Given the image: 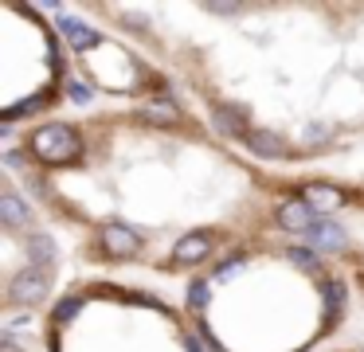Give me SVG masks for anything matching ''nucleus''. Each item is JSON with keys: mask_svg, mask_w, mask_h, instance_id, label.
Segmentation results:
<instances>
[{"mask_svg": "<svg viewBox=\"0 0 364 352\" xmlns=\"http://www.w3.org/2000/svg\"><path fill=\"white\" fill-rule=\"evenodd\" d=\"M4 169L95 274L184 278L278 235L286 172L220 137L188 98L55 114L4 137Z\"/></svg>", "mask_w": 364, "mask_h": 352, "instance_id": "1", "label": "nucleus"}, {"mask_svg": "<svg viewBox=\"0 0 364 352\" xmlns=\"http://www.w3.org/2000/svg\"><path fill=\"white\" fill-rule=\"evenodd\" d=\"M75 8L161 63L188 106L267 169L309 172L364 145V4L356 0Z\"/></svg>", "mask_w": 364, "mask_h": 352, "instance_id": "2", "label": "nucleus"}, {"mask_svg": "<svg viewBox=\"0 0 364 352\" xmlns=\"http://www.w3.org/2000/svg\"><path fill=\"white\" fill-rule=\"evenodd\" d=\"M208 352H321L356 309L345 278L290 235H262L184 282Z\"/></svg>", "mask_w": 364, "mask_h": 352, "instance_id": "3", "label": "nucleus"}, {"mask_svg": "<svg viewBox=\"0 0 364 352\" xmlns=\"http://www.w3.org/2000/svg\"><path fill=\"white\" fill-rule=\"evenodd\" d=\"M40 352H208L181 302L129 278H71L40 317Z\"/></svg>", "mask_w": 364, "mask_h": 352, "instance_id": "4", "label": "nucleus"}, {"mask_svg": "<svg viewBox=\"0 0 364 352\" xmlns=\"http://www.w3.org/2000/svg\"><path fill=\"white\" fill-rule=\"evenodd\" d=\"M71 51L40 4H0V133H20L59 114L71 86Z\"/></svg>", "mask_w": 364, "mask_h": 352, "instance_id": "5", "label": "nucleus"}, {"mask_svg": "<svg viewBox=\"0 0 364 352\" xmlns=\"http://www.w3.org/2000/svg\"><path fill=\"white\" fill-rule=\"evenodd\" d=\"M278 227L314 247L345 278L353 305L364 309V176L329 169L286 172Z\"/></svg>", "mask_w": 364, "mask_h": 352, "instance_id": "6", "label": "nucleus"}, {"mask_svg": "<svg viewBox=\"0 0 364 352\" xmlns=\"http://www.w3.org/2000/svg\"><path fill=\"white\" fill-rule=\"evenodd\" d=\"M63 239L9 169H0V313L43 317L63 282Z\"/></svg>", "mask_w": 364, "mask_h": 352, "instance_id": "7", "label": "nucleus"}, {"mask_svg": "<svg viewBox=\"0 0 364 352\" xmlns=\"http://www.w3.org/2000/svg\"><path fill=\"white\" fill-rule=\"evenodd\" d=\"M59 23L71 51V67L87 90L110 98L114 106H157L181 102V86L161 63H153L137 43L98 28L75 4H43Z\"/></svg>", "mask_w": 364, "mask_h": 352, "instance_id": "8", "label": "nucleus"}, {"mask_svg": "<svg viewBox=\"0 0 364 352\" xmlns=\"http://www.w3.org/2000/svg\"><path fill=\"white\" fill-rule=\"evenodd\" d=\"M0 352H36V344H24V336H16V333H4Z\"/></svg>", "mask_w": 364, "mask_h": 352, "instance_id": "9", "label": "nucleus"}, {"mask_svg": "<svg viewBox=\"0 0 364 352\" xmlns=\"http://www.w3.org/2000/svg\"><path fill=\"white\" fill-rule=\"evenodd\" d=\"M321 352H364V341H345V344H329Z\"/></svg>", "mask_w": 364, "mask_h": 352, "instance_id": "10", "label": "nucleus"}]
</instances>
